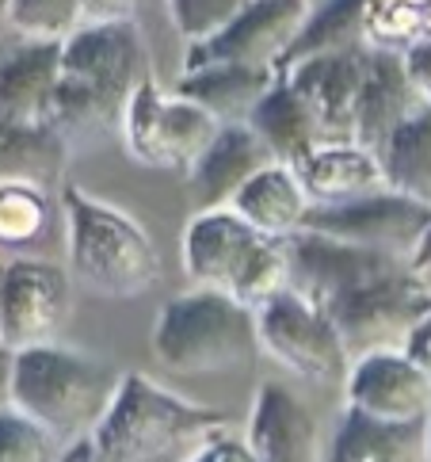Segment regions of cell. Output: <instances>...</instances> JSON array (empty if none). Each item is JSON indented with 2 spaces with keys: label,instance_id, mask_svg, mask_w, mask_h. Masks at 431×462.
<instances>
[{
  "label": "cell",
  "instance_id": "obj_1",
  "mask_svg": "<svg viewBox=\"0 0 431 462\" xmlns=\"http://www.w3.org/2000/svg\"><path fill=\"white\" fill-rule=\"evenodd\" d=\"M149 73L153 65L138 20L80 23L61 39L50 123L69 138V145L115 138L130 96Z\"/></svg>",
  "mask_w": 431,
  "mask_h": 462
},
{
  "label": "cell",
  "instance_id": "obj_2",
  "mask_svg": "<svg viewBox=\"0 0 431 462\" xmlns=\"http://www.w3.org/2000/svg\"><path fill=\"white\" fill-rule=\"evenodd\" d=\"M123 371L115 363L65 344H31L12 352V405L39 420L58 443L92 436L107 412Z\"/></svg>",
  "mask_w": 431,
  "mask_h": 462
},
{
  "label": "cell",
  "instance_id": "obj_3",
  "mask_svg": "<svg viewBox=\"0 0 431 462\" xmlns=\"http://www.w3.org/2000/svg\"><path fill=\"white\" fill-rule=\"evenodd\" d=\"M69 229V275L104 299H138L160 279V253L126 210L96 199L85 188H61Z\"/></svg>",
  "mask_w": 431,
  "mask_h": 462
},
{
  "label": "cell",
  "instance_id": "obj_4",
  "mask_svg": "<svg viewBox=\"0 0 431 462\" xmlns=\"http://www.w3.org/2000/svg\"><path fill=\"white\" fill-rule=\"evenodd\" d=\"M229 424H234L229 412L195 405L157 386L142 371H126L107 412L92 428V439L119 462H157L198 448Z\"/></svg>",
  "mask_w": 431,
  "mask_h": 462
},
{
  "label": "cell",
  "instance_id": "obj_5",
  "mask_svg": "<svg viewBox=\"0 0 431 462\" xmlns=\"http://www.w3.org/2000/svg\"><path fill=\"white\" fill-rule=\"evenodd\" d=\"M160 367L176 374H222L260 356L256 310L225 291L195 283L160 306L149 340Z\"/></svg>",
  "mask_w": 431,
  "mask_h": 462
},
{
  "label": "cell",
  "instance_id": "obj_6",
  "mask_svg": "<svg viewBox=\"0 0 431 462\" xmlns=\"http://www.w3.org/2000/svg\"><path fill=\"white\" fill-rule=\"evenodd\" d=\"M184 268L195 283L225 291L244 306L268 302L275 291L290 287V263L283 237H268L248 226L229 207L198 210L179 241Z\"/></svg>",
  "mask_w": 431,
  "mask_h": 462
},
{
  "label": "cell",
  "instance_id": "obj_7",
  "mask_svg": "<svg viewBox=\"0 0 431 462\" xmlns=\"http://www.w3.org/2000/svg\"><path fill=\"white\" fill-rule=\"evenodd\" d=\"M333 318L344 348L352 356L374 348H405L427 313H431V275L412 268L405 256H386L321 306Z\"/></svg>",
  "mask_w": 431,
  "mask_h": 462
},
{
  "label": "cell",
  "instance_id": "obj_8",
  "mask_svg": "<svg viewBox=\"0 0 431 462\" xmlns=\"http://www.w3.org/2000/svg\"><path fill=\"white\" fill-rule=\"evenodd\" d=\"M218 126L222 123L210 119L198 104L176 92H164L157 77L149 73L130 96L119 134L126 142V153L149 164V169L188 172L191 161L206 150V142L214 138Z\"/></svg>",
  "mask_w": 431,
  "mask_h": 462
},
{
  "label": "cell",
  "instance_id": "obj_9",
  "mask_svg": "<svg viewBox=\"0 0 431 462\" xmlns=\"http://www.w3.org/2000/svg\"><path fill=\"white\" fill-rule=\"evenodd\" d=\"M256 337L260 352L306 383H340L352 363L333 318L306 302L294 287L275 291L268 302L256 306Z\"/></svg>",
  "mask_w": 431,
  "mask_h": 462
},
{
  "label": "cell",
  "instance_id": "obj_10",
  "mask_svg": "<svg viewBox=\"0 0 431 462\" xmlns=\"http://www.w3.org/2000/svg\"><path fill=\"white\" fill-rule=\"evenodd\" d=\"M73 318V275L54 260L12 253L0 260V344L12 352L50 344Z\"/></svg>",
  "mask_w": 431,
  "mask_h": 462
},
{
  "label": "cell",
  "instance_id": "obj_11",
  "mask_svg": "<svg viewBox=\"0 0 431 462\" xmlns=\"http://www.w3.org/2000/svg\"><path fill=\"white\" fill-rule=\"evenodd\" d=\"M302 226L321 229L328 237L412 260V253L420 249L424 234L431 229V203H420L393 188H378V191L359 195V199H347V203L309 207Z\"/></svg>",
  "mask_w": 431,
  "mask_h": 462
},
{
  "label": "cell",
  "instance_id": "obj_12",
  "mask_svg": "<svg viewBox=\"0 0 431 462\" xmlns=\"http://www.w3.org/2000/svg\"><path fill=\"white\" fill-rule=\"evenodd\" d=\"M309 15L306 0H248V5L222 23L210 39L188 42L184 51V69L195 65H214V61H237V65H279L287 46L302 31Z\"/></svg>",
  "mask_w": 431,
  "mask_h": 462
},
{
  "label": "cell",
  "instance_id": "obj_13",
  "mask_svg": "<svg viewBox=\"0 0 431 462\" xmlns=\"http://www.w3.org/2000/svg\"><path fill=\"white\" fill-rule=\"evenodd\" d=\"M344 398L378 420H427L431 371L405 348H374L352 356L344 374Z\"/></svg>",
  "mask_w": 431,
  "mask_h": 462
},
{
  "label": "cell",
  "instance_id": "obj_14",
  "mask_svg": "<svg viewBox=\"0 0 431 462\" xmlns=\"http://www.w3.org/2000/svg\"><path fill=\"white\" fill-rule=\"evenodd\" d=\"M367 54H371V46H347V51L309 54L302 61L287 65V69H279L294 85V92L309 104L325 142L352 138L355 96L362 85V69H367Z\"/></svg>",
  "mask_w": 431,
  "mask_h": 462
},
{
  "label": "cell",
  "instance_id": "obj_15",
  "mask_svg": "<svg viewBox=\"0 0 431 462\" xmlns=\"http://www.w3.org/2000/svg\"><path fill=\"white\" fill-rule=\"evenodd\" d=\"M244 443L260 462H321V424L290 386L260 383Z\"/></svg>",
  "mask_w": 431,
  "mask_h": 462
},
{
  "label": "cell",
  "instance_id": "obj_16",
  "mask_svg": "<svg viewBox=\"0 0 431 462\" xmlns=\"http://www.w3.org/2000/svg\"><path fill=\"white\" fill-rule=\"evenodd\" d=\"M58 61L61 39H35L20 31L0 39V123L50 119Z\"/></svg>",
  "mask_w": 431,
  "mask_h": 462
},
{
  "label": "cell",
  "instance_id": "obj_17",
  "mask_svg": "<svg viewBox=\"0 0 431 462\" xmlns=\"http://www.w3.org/2000/svg\"><path fill=\"white\" fill-rule=\"evenodd\" d=\"M268 161H275L268 153V145L256 138V130L248 123H222L214 130V138L206 142V150L191 161L188 176V195L198 210L210 207H229V199L237 195V188L244 184L256 169H263Z\"/></svg>",
  "mask_w": 431,
  "mask_h": 462
},
{
  "label": "cell",
  "instance_id": "obj_18",
  "mask_svg": "<svg viewBox=\"0 0 431 462\" xmlns=\"http://www.w3.org/2000/svg\"><path fill=\"white\" fill-rule=\"evenodd\" d=\"M294 172L309 195V207H333V203H347L386 188L382 161H378L371 145H362L355 138L317 142L294 164Z\"/></svg>",
  "mask_w": 431,
  "mask_h": 462
},
{
  "label": "cell",
  "instance_id": "obj_19",
  "mask_svg": "<svg viewBox=\"0 0 431 462\" xmlns=\"http://www.w3.org/2000/svg\"><path fill=\"white\" fill-rule=\"evenodd\" d=\"M427 420H378L344 405L321 462H424Z\"/></svg>",
  "mask_w": 431,
  "mask_h": 462
},
{
  "label": "cell",
  "instance_id": "obj_20",
  "mask_svg": "<svg viewBox=\"0 0 431 462\" xmlns=\"http://www.w3.org/2000/svg\"><path fill=\"white\" fill-rule=\"evenodd\" d=\"M420 104L424 100L417 96V88H412L401 54L382 51V46H371L367 69H362V85H359V96H355L352 138L371 145V150H378L390 130Z\"/></svg>",
  "mask_w": 431,
  "mask_h": 462
},
{
  "label": "cell",
  "instance_id": "obj_21",
  "mask_svg": "<svg viewBox=\"0 0 431 462\" xmlns=\"http://www.w3.org/2000/svg\"><path fill=\"white\" fill-rule=\"evenodd\" d=\"M275 85L271 65H237V61H214L195 65L176 77L172 92L198 104L218 123H248L263 92Z\"/></svg>",
  "mask_w": 431,
  "mask_h": 462
},
{
  "label": "cell",
  "instance_id": "obj_22",
  "mask_svg": "<svg viewBox=\"0 0 431 462\" xmlns=\"http://www.w3.org/2000/svg\"><path fill=\"white\" fill-rule=\"evenodd\" d=\"M229 210L241 214L248 226H256L268 237H290L306 222L309 195L290 164L268 161L237 188V195L229 199Z\"/></svg>",
  "mask_w": 431,
  "mask_h": 462
},
{
  "label": "cell",
  "instance_id": "obj_23",
  "mask_svg": "<svg viewBox=\"0 0 431 462\" xmlns=\"http://www.w3.org/2000/svg\"><path fill=\"white\" fill-rule=\"evenodd\" d=\"M248 126L256 130V138L268 145V153L283 164L302 161L313 145L325 142L317 119H313L309 104L294 92V85L275 69V85L263 92V100L256 104V111L248 115Z\"/></svg>",
  "mask_w": 431,
  "mask_h": 462
},
{
  "label": "cell",
  "instance_id": "obj_24",
  "mask_svg": "<svg viewBox=\"0 0 431 462\" xmlns=\"http://www.w3.org/2000/svg\"><path fill=\"white\" fill-rule=\"evenodd\" d=\"M73 145L61 130L39 123H0V180H23V184L54 188L69 169Z\"/></svg>",
  "mask_w": 431,
  "mask_h": 462
},
{
  "label": "cell",
  "instance_id": "obj_25",
  "mask_svg": "<svg viewBox=\"0 0 431 462\" xmlns=\"http://www.w3.org/2000/svg\"><path fill=\"white\" fill-rule=\"evenodd\" d=\"M378 8V0H317L309 5V15L302 31L294 35L287 46V54L279 58L275 69L302 61L309 54H325V51H347V46H371V15Z\"/></svg>",
  "mask_w": 431,
  "mask_h": 462
},
{
  "label": "cell",
  "instance_id": "obj_26",
  "mask_svg": "<svg viewBox=\"0 0 431 462\" xmlns=\"http://www.w3.org/2000/svg\"><path fill=\"white\" fill-rule=\"evenodd\" d=\"M386 188L431 203V107H412L378 145Z\"/></svg>",
  "mask_w": 431,
  "mask_h": 462
},
{
  "label": "cell",
  "instance_id": "obj_27",
  "mask_svg": "<svg viewBox=\"0 0 431 462\" xmlns=\"http://www.w3.org/2000/svg\"><path fill=\"white\" fill-rule=\"evenodd\" d=\"M54 222V203L46 188L23 180H0V253L31 249Z\"/></svg>",
  "mask_w": 431,
  "mask_h": 462
},
{
  "label": "cell",
  "instance_id": "obj_28",
  "mask_svg": "<svg viewBox=\"0 0 431 462\" xmlns=\"http://www.w3.org/2000/svg\"><path fill=\"white\" fill-rule=\"evenodd\" d=\"M5 23L20 35L65 39L85 20H80V0H8Z\"/></svg>",
  "mask_w": 431,
  "mask_h": 462
},
{
  "label": "cell",
  "instance_id": "obj_29",
  "mask_svg": "<svg viewBox=\"0 0 431 462\" xmlns=\"http://www.w3.org/2000/svg\"><path fill=\"white\" fill-rule=\"evenodd\" d=\"M61 443L15 405L0 409V462H54Z\"/></svg>",
  "mask_w": 431,
  "mask_h": 462
},
{
  "label": "cell",
  "instance_id": "obj_30",
  "mask_svg": "<svg viewBox=\"0 0 431 462\" xmlns=\"http://www.w3.org/2000/svg\"><path fill=\"white\" fill-rule=\"evenodd\" d=\"M244 5L248 0H169V15L184 42H203L222 23L234 20Z\"/></svg>",
  "mask_w": 431,
  "mask_h": 462
},
{
  "label": "cell",
  "instance_id": "obj_31",
  "mask_svg": "<svg viewBox=\"0 0 431 462\" xmlns=\"http://www.w3.org/2000/svg\"><path fill=\"white\" fill-rule=\"evenodd\" d=\"M184 462H260V458L252 455V448H248L241 436H234V432H214L210 439L198 443V448H191Z\"/></svg>",
  "mask_w": 431,
  "mask_h": 462
},
{
  "label": "cell",
  "instance_id": "obj_32",
  "mask_svg": "<svg viewBox=\"0 0 431 462\" xmlns=\"http://www.w3.org/2000/svg\"><path fill=\"white\" fill-rule=\"evenodd\" d=\"M401 61H405L408 80H412V88H417V96L431 107V39L408 42L401 51Z\"/></svg>",
  "mask_w": 431,
  "mask_h": 462
},
{
  "label": "cell",
  "instance_id": "obj_33",
  "mask_svg": "<svg viewBox=\"0 0 431 462\" xmlns=\"http://www.w3.org/2000/svg\"><path fill=\"white\" fill-rule=\"evenodd\" d=\"M138 0H80V20L107 23V20H134Z\"/></svg>",
  "mask_w": 431,
  "mask_h": 462
},
{
  "label": "cell",
  "instance_id": "obj_34",
  "mask_svg": "<svg viewBox=\"0 0 431 462\" xmlns=\"http://www.w3.org/2000/svg\"><path fill=\"white\" fill-rule=\"evenodd\" d=\"M54 462H119V458H111L92 436H77L69 443H61V451Z\"/></svg>",
  "mask_w": 431,
  "mask_h": 462
},
{
  "label": "cell",
  "instance_id": "obj_35",
  "mask_svg": "<svg viewBox=\"0 0 431 462\" xmlns=\"http://www.w3.org/2000/svg\"><path fill=\"white\" fill-rule=\"evenodd\" d=\"M405 352H408L412 359H420L424 367L431 371V313H427V318H424L417 328H412V337L405 340Z\"/></svg>",
  "mask_w": 431,
  "mask_h": 462
},
{
  "label": "cell",
  "instance_id": "obj_36",
  "mask_svg": "<svg viewBox=\"0 0 431 462\" xmlns=\"http://www.w3.org/2000/svg\"><path fill=\"white\" fill-rule=\"evenodd\" d=\"M12 405V348L0 344V409Z\"/></svg>",
  "mask_w": 431,
  "mask_h": 462
},
{
  "label": "cell",
  "instance_id": "obj_37",
  "mask_svg": "<svg viewBox=\"0 0 431 462\" xmlns=\"http://www.w3.org/2000/svg\"><path fill=\"white\" fill-rule=\"evenodd\" d=\"M412 268L417 272H424V275H431V229L424 234V241H420V249L412 253Z\"/></svg>",
  "mask_w": 431,
  "mask_h": 462
},
{
  "label": "cell",
  "instance_id": "obj_38",
  "mask_svg": "<svg viewBox=\"0 0 431 462\" xmlns=\"http://www.w3.org/2000/svg\"><path fill=\"white\" fill-rule=\"evenodd\" d=\"M427 462H431V417H427Z\"/></svg>",
  "mask_w": 431,
  "mask_h": 462
},
{
  "label": "cell",
  "instance_id": "obj_39",
  "mask_svg": "<svg viewBox=\"0 0 431 462\" xmlns=\"http://www.w3.org/2000/svg\"><path fill=\"white\" fill-rule=\"evenodd\" d=\"M5 12H8V0H0V23H5Z\"/></svg>",
  "mask_w": 431,
  "mask_h": 462
},
{
  "label": "cell",
  "instance_id": "obj_40",
  "mask_svg": "<svg viewBox=\"0 0 431 462\" xmlns=\"http://www.w3.org/2000/svg\"><path fill=\"white\" fill-rule=\"evenodd\" d=\"M306 5H317V0H306Z\"/></svg>",
  "mask_w": 431,
  "mask_h": 462
},
{
  "label": "cell",
  "instance_id": "obj_41",
  "mask_svg": "<svg viewBox=\"0 0 431 462\" xmlns=\"http://www.w3.org/2000/svg\"><path fill=\"white\" fill-rule=\"evenodd\" d=\"M424 462H427V458H424Z\"/></svg>",
  "mask_w": 431,
  "mask_h": 462
}]
</instances>
